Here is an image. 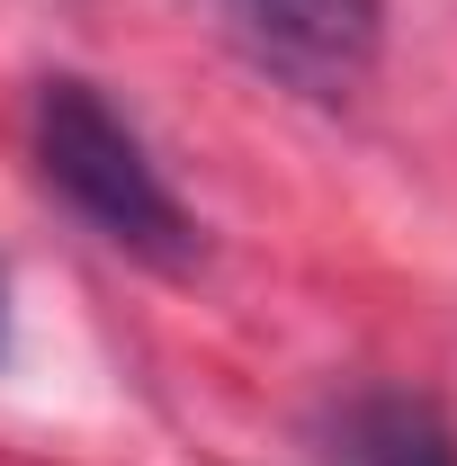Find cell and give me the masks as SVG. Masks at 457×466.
Instances as JSON below:
<instances>
[{
    "mask_svg": "<svg viewBox=\"0 0 457 466\" xmlns=\"http://www.w3.org/2000/svg\"><path fill=\"white\" fill-rule=\"evenodd\" d=\"M36 171L81 225L99 233L126 260H153V269H188L198 260V225L171 198L162 162L144 153V135L90 90V81H46L36 90Z\"/></svg>",
    "mask_w": 457,
    "mask_h": 466,
    "instance_id": "obj_1",
    "label": "cell"
},
{
    "mask_svg": "<svg viewBox=\"0 0 457 466\" xmlns=\"http://www.w3.org/2000/svg\"><path fill=\"white\" fill-rule=\"evenodd\" d=\"M207 9L260 72H279L305 99H350L386 27V0H207Z\"/></svg>",
    "mask_w": 457,
    "mask_h": 466,
    "instance_id": "obj_2",
    "label": "cell"
},
{
    "mask_svg": "<svg viewBox=\"0 0 457 466\" xmlns=\"http://www.w3.org/2000/svg\"><path fill=\"white\" fill-rule=\"evenodd\" d=\"M0 359H9V269H0Z\"/></svg>",
    "mask_w": 457,
    "mask_h": 466,
    "instance_id": "obj_3",
    "label": "cell"
}]
</instances>
